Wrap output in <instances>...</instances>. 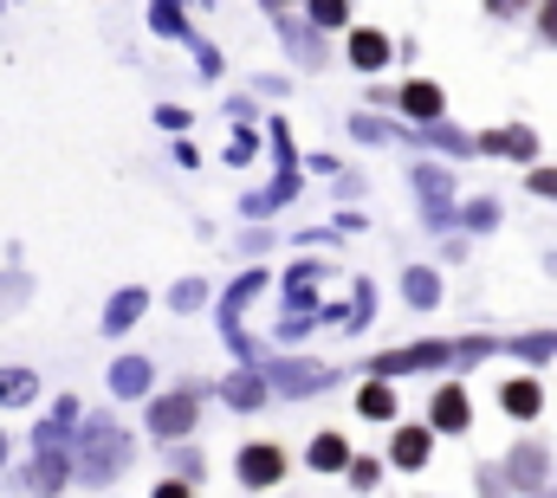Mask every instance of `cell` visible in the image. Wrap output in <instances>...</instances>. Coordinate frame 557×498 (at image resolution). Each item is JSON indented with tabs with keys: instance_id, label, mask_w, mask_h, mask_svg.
I'll use <instances>...</instances> for the list:
<instances>
[{
	"instance_id": "1",
	"label": "cell",
	"mask_w": 557,
	"mask_h": 498,
	"mask_svg": "<svg viewBox=\"0 0 557 498\" xmlns=\"http://www.w3.org/2000/svg\"><path fill=\"white\" fill-rule=\"evenodd\" d=\"M124 460H131V440H124L111 421H91V427H85V460H78V473H85L91 486H104L111 473H124Z\"/></svg>"
},
{
	"instance_id": "2",
	"label": "cell",
	"mask_w": 557,
	"mask_h": 498,
	"mask_svg": "<svg viewBox=\"0 0 557 498\" xmlns=\"http://www.w3.org/2000/svg\"><path fill=\"white\" fill-rule=\"evenodd\" d=\"M545 466H552L545 447H539V440H519L512 460L499 466V473H506V493H539V486H545Z\"/></svg>"
},
{
	"instance_id": "3",
	"label": "cell",
	"mask_w": 557,
	"mask_h": 498,
	"mask_svg": "<svg viewBox=\"0 0 557 498\" xmlns=\"http://www.w3.org/2000/svg\"><path fill=\"white\" fill-rule=\"evenodd\" d=\"M234 466H240V486H253V493H267V486L285 480V453L267 447V440H260V447H240V460H234Z\"/></svg>"
},
{
	"instance_id": "4",
	"label": "cell",
	"mask_w": 557,
	"mask_h": 498,
	"mask_svg": "<svg viewBox=\"0 0 557 498\" xmlns=\"http://www.w3.org/2000/svg\"><path fill=\"white\" fill-rule=\"evenodd\" d=\"M149 427H156L162 440H182V434L195 427V395H162V401L149 408Z\"/></svg>"
},
{
	"instance_id": "5",
	"label": "cell",
	"mask_w": 557,
	"mask_h": 498,
	"mask_svg": "<svg viewBox=\"0 0 557 498\" xmlns=\"http://www.w3.org/2000/svg\"><path fill=\"white\" fill-rule=\"evenodd\" d=\"M428 427L460 434V427H467V388H454V382H447V388L434 395V408H428Z\"/></svg>"
},
{
	"instance_id": "6",
	"label": "cell",
	"mask_w": 557,
	"mask_h": 498,
	"mask_svg": "<svg viewBox=\"0 0 557 498\" xmlns=\"http://www.w3.org/2000/svg\"><path fill=\"white\" fill-rule=\"evenodd\" d=\"M350 65H357V72H383V65H389V39L370 33V26L350 33Z\"/></svg>"
},
{
	"instance_id": "7",
	"label": "cell",
	"mask_w": 557,
	"mask_h": 498,
	"mask_svg": "<svg viewBox=\"0 0 557 498\" xmlns=\"http://www.w3.org/2000/svg\"><path fill=\"white\" fill-rule=\"evenodd\" d=\"M26 486H33L39 498H52L59 486H65V453H59V447H46V453L33 460V480H26Z\"/></svg>"
},
{
	"instance_id": "8",
	"label": "cell",
	"mask_w": 557,
	"mask_h": 498,
	"mask_svg": "<svg viewBox=\"0 0 557 498\" xmlns=\"http://www.w3.org/2000/svg\"><path fill=\"white\" fill-rule=\"evenodd\" d=\"M403 111L421 117V124H434V117L447 111V98H441V85H409V91H403Z\"/></svg>"
},
{
	"instance_id": "9",
	"label": "cell",
	"mask_w": 557,
	"mask_h": 498,
	"mask_svg": "<svg viewBox=\"0 0 557 498\" xmlns=\"http://www.w3.org/2000/svg\"><path fill=\"white\" fill-rule=\"evenodd\" d=\"M499 401H506V414L532 421V414L545 408V388H539V382H506V395H499Z\"/></svg>"
},
{
	"instance_id": "10",
	"label": "cell",
	"mask_w": 557,
	"mask_h": 498,
	"mask_svg": "<svg viewBox=\"0 0 557 498\" xmlns=\"http://www.w3.org/2000/svg\"><path fill=\"white\" fill-rule=\"evenodd\" d=\"M311 466H318V473H344V466H350L344 434H318V440H311Z\"/></svg>"
},
{
	"instance_id": "11",
	"label": "cell",
	"mask_w": 557,
	"mask_h": 498,
	"mask_svg": "<svg viewBox=\"0 0 557 498\" xmlns=\"http://www.w3.org/2000/svg\"><path fill=\"white\" fill-rule=\"evenodd\" d=\"M111 388H117V395H143V388H149V363H143V357L111 363Z\"/></svg>"
},
{
	"instance_id": "12",
	"label": "cell",
	"mask_w": 557,
	"mask_h": 498,
	"mask_svg": "<svg viewBox=\"0 0 557 498\" xmlns=\"http://www.w3.org/2000/svg\"><path fill=\"white\" fill-rule=\"evenodd\" d=\"M389 453H396V466H421L428 460V427H403Z\"/></svg>"
},
{
	"instance_id": "13",
	"label": "cell",
	"mask_w": 557,
	"mask_h": 498,
	"mask_svg": "<svg viewBox=\"0 0 557 498\" xmlns=\"http://www.w3.org/2000/svg\"><path fill=\"white\" fill-rule=\"evenodd\" d=\"M137 311H143V291L131 285V291H117V298H111V311H104V331H124V324H137Z\"/></svg>"
},
{
	"instance_id": "14",
	"label": "cell",
	"mask_w": 557,
	"mask_h": 498,
	"mask_svg": "<svg viewBox=\"0 0 557 498\" xmlns=\"http://www.w3.org/2000/svg\"><path fill=\"white\" fill-rule=\"evenodd\" d=\"M227 401L234 408H260L267 401V382L260 375H227Z\"/></svg>"
},
{
	"instance_id": "15",
	"label": "cell",
	"mask_w": 557,
	"mask_h": 498,
	"mask_svg": "<svg viewBox=\"0 0 557 498\" xmlns=\"http://www.w3.org/2000/svg\"><path fill=\"white\" fill-rule=\"evenodd\" d=\"M357 408H363V414H370V421H396V395H389V388H383V382H370V388H363V395H357Z\"/></svg>"
},
{
	"instance_id": "16",
	"label": "cell",
	"mask_w": 557,
	"mask_h": 498,
	"mask_svg": "<svg viewBox=\"0 0 557 498\" xmlns=\"http://www.w3.org/2000/svg\"><path fill=\"white\" fill-rule=\"evenodd\" d=\"M33 370H0V401H33Z\"/></svg>"
},
{
	"instance_id": "17",
	"label": "cell",
	"mask_w": 557,
	"mask_h": 498,
	"mask_svg": "<svg viewBox=\"0 0 557 498\" xmlns=\"http://www.w3.org/2000/svg\"><path fill=\"white\" fill-rule=\"evenodd\" d=\"M486 149H506V155H532V136H525V129H499V136H486Z\"/></svg>"
},
{
	"instance_id": "18",
	"label": "cell",
	"mask_w": 557,
	"mask_h": 498,
	"mask_svg": "<svg viewBox=\"0 0 557 498\" xmlns=\"http://www.w3.org/2000/svg\"><path fill=\"white\" fill-rule=\"evenodd\" d=\"M311 20L318 26H344L350 20V0H311Z\"/></svg>"
},
{
	"instance_id": "19",
	"label": "cell",
	"mask_w": 557,
	"mask_h": 498,
	"mask_svg": "<svg viewBox=\"0 0 557 498\" xmlns=\"http://www.w3.org/2000/svg\"><path fill=\"white\" fill-rule=\"evenodd\" d=\"M403 291H409V304H434V291H441V285H434L428 272H409V278H403Z\"/></svg>"
},
{
	"instance_id": "20",
	"label": "cell",
	"mask_w": 557,
	"mask_h": 498,
	"mask_svg": "<svg viewBox=\"0 0 557 498\" xmlns=\"http://www.w3.org/2000/svg\"><path fill=\"white\" fill-rule=\"evenodd\" d=\"M26 291H33V285H26L20 272H0V311H7V304H26Z\"/></svg>"
},
{
	"instance_id": "21",
	"label": "cell",
	"mask_w": 557,
	"mask_h": 498,
	"mask_svg": "<svg viewBox=\"0 0 557 498\" xmlns=\"http://www.w3.org/2000/svg\"><path fill=\"white\" fill-rule=\"evenodd\" d=\"M156 33H182V0H156Z\"/></svg>"
},
{
	"instance_id": "22",
	"label": "cell",
	"mask_w": 557,
	"mask_h": 498,
	"mask_svg": "<svg viewBox=\"0 0 557 498\" xmlns=\"http://www.w3.org/2000/svg\"><path fill=\"white\" fill-rule=\"evenodd\" d=\"M480 498H506V473L499 466H480Z\"/></svg>"
},
{
	"instance_id": "23",
	"label": "cell",
	"mask_w": 557,
	"mask_h": 498,
	"mask_svg": "<svg viewBox=\"0 0 557 498\" xmlns=\"http://www.w3.org/2000/svg\"><path fill=\"white\" fill-rule=\"evenodd\" d=\"M376 473H383L376 460H350V486H363V493H370V486H376Z\"/></svg>"
},
{
	"instance_id": "24",
	"label": "cell",
	"mask_w": 557,
	"mask_h": 498,
	"mask_svg": "<svg viewBox=\"0 0 557 498\" xmlns=\"http://www.w3.org/2000/svg\"><path fill=\"white\" fill-rule=\"evenodd\" d=\"M552 350H557V337H519V357H532V363L552 357Z\"/></svg>"
},
{
	"instance_id": "25",
	"label": "cell",
	"mask_w": 557,
	"mask_h": 498,
	"mask_svg": "<svg viewBox=\"0 0 557 498\" xmlns=\"http://www.w3.org/2000/svg\"><path fill=\"white\" fill-rule=\"evenodd\" d=\"M467 221H473V227H493V221H499V208H493V201H473V208H467Z\"/></svg>"
},
{
	"instance_id": "26",
	"label": "cell",
	"mask_w": 557,
	"mask_h": 498,
	"mask_svg": "<svg viewBox=\"0 0 557 498\" xmlns=\"http://www.w3.org/2000/svg\"><path fill=\"white\" fill-rule=\"evenodd\" d=\"M539 26H545V39H557V0H545V7H539Z\"/></svg>"
},
{
	"instance_id": "27",
	"label": "cell",
	"mask_w": 557,
	"mask_h": 498,
	"mask_svg": "<svg viewBox=\"0 0 557 498\" xmlns=\"http://www.w3.org/2000/svg\"><path fill=\"white\" fill-rule=\"evenodd\" d=\"M532 188H539V195H557V169H545V175H532Z\"/></svg>"
},
{
	"instance_id": "28",
	"label": "cell",
	"mask_w": 557,
	"mask_h": 498,
	"mask_svg": "<svg viewBox=\"0 0 557 498\" xmlns=\"http://www.w3.org/2000/svg\"><path fill=\"white\" fill-rule=\"evenodd\" d=\"M156 498H188V486H175V480H169V486H156Z\"/></svg>"
},
{
	"instance_id": "29",
	"label": "cell",
	"mask_w": 557,
	"mask_h": 498,
	"mask_svg": "<svg viewBox=\"0 0 557 498\" xmlns=\"http://www.w3.org/2000/svg\"><path fill=\"white\" fill-rule=\"evenodd\" d=\"M486 7H493V13H519L525 0H486Z\"/></svg>"
},
{
	"instance_id": "30",
	"label": "cell",
	"mask_w": 557,
	"mask_h": 498,
	"mask_svg": "<svg viewBox=\"0 0 557 498\" xmlns=\"http://www.w3.org/2000/svg\"><path fill=\"white\" fill-rule=\"evenodd\" d=\"M532 498H557V486H539V493H532Z\"/></svg>"
},
{
	"instance_id": "31",
	"label": "cell",
	"mask_w": 557,
	"mask_h": 498,
	"mask_svg": "<svg viewBox=\"0 0 557 498\" xmlns=\"http://www.w3.org/2000/svg\"><path fill=\"white\" fill-rule=\"evenodd\" d=\"M0 460H7V434H0Z\"/></svg>"
},
{
	"instance_id": "32",
	"label": "cell",
	"mask_w": 557,
	"mask_h": 498,
	"mask_svg": "<svg viewBox=\"0 0 557 498\" xmlns=\"http://www.w3.org/2000/svg\"><path fill=\"white\" fill-rule=\"evenodd\" d=\"M273 7H285V0H273Z\"/></svg>"
}]
</instances>
